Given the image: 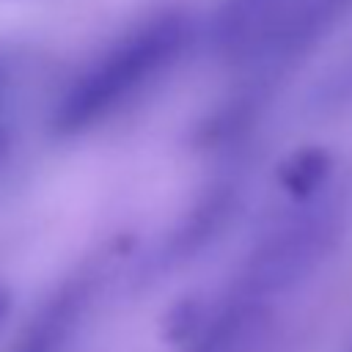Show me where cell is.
Returning a JSON list of instances; mask_svg holds the SVG:
<instances>
[{
    "label": "cell",
    "instance_id": "obj_3",
    "mask_svg": "<svg viewBox=\"0 0 352 352\" xmlns=\"http://www.w3.org/2000/svg\"><path fill=\"white\" fill-rule=\"evenodd\" d=\"M294 0H223L212 16V44L223 55L256 58Z\"/></svg>",
    "mask_w": 352,
    "mask_h": 352
},
{
    "label": "cell",
    "instance_id": "obj_9",
    "mask_svg": "<svg viewBox=\"0 0 352 352\" xmlns=\"http://www.w3.org/2000/svg\"><path fill=\"white\" fill-rule=\"evenodd\" d=\"M8 308H11V294L0 286V324H3V319H6V314H8Z\"/></svg>",
    "mask_w": 352,
    "mask_h": 352
},
{
    "label": "cell",
    "instance_id": "obj_2",
    "mask_svg": "<svg viewBox=\"0 0 352 352\" xmlns=\"http://www.w3.org/2000/svg\"><path fill=\"white\" fill-rule=\"evenodd\" d=\"M336 231V217L330 209L305 212L278 226L248 258L236 297L256 302L264 294L280 292L302 278L327 250Z\"/></svg>",
    "mask_w": 352,
    "mask_h": 352
},
{
    "label": "cell",
    "instance_id": "obj_5",
    "mask_svg": "<svg viewBox=\"0 0 352 352\" xmlns=\"http://www.w3.org/2000/svg\"><path fill=\"white\" fill-rule=\"evenodd\" d=\"M82 305V289H66L60 292L41 316L28 327L25 338L14 352H60L63 341L69 338Z\"/></svg>",
    "mask_w": 352,
    "mask_h": 352
},
{
    "label": "cell",
    "instance_id": "obj_1",
    "mask_svg": "<svg viewBox=\"0 0 352 352\" xmlns=\"http://www.w3.org/2000/svg\"><path fill=\"white\" fill-rule=\"evenodd\" d=\"M184 44L187 22L176 14L140 25L69 85L55 104L52 126L60 135H77L85 126L99 124L160 77L182 55Z\"/></svg>",
    "mask_w": 352,
    "mask_h": 352
},
{
    "label": "cell",
    "instance_id": "obj_6",
    "mask_svg": "<svg viewBox=\"0 0 352 352\" xmlns=\"http://www.w3.org/2000/svg\"><path fill=\"white\" fill-rule=\"evenodd\" d=\"M330 157L324 148H302L294 151L283 165H280V184L289 195L294 198H314V192L322 187V182L330 173Z\"/></svg>",
    "mask_w": 352,
    "mask_h": 352
},
{
    "label": "cell",
    "instance_id": "obj_8",
    "mask_svg": "<svg viewBox=\"0 0 352 352\" xmlns=\"http://www.w3.org/2000/svg\"><path fill=\"white\" fill-rule=\"evenodd\" d=\"M8 148H11V135H8V129H6V126H0V162L6 160Z\"/></svg>",
    "mask_w": 352,
    "mask_h": 352
},
{
    "label": "cell",
    "instance_id": "obj_4",
    "mask_svg": "<svg viewBox=\"0 0 352 352\" xmlns=\"http://www.w3.org/2000/svg\"><path fill=\"white\" fill-rule=\"evenodd\" d=\"M352 14V0H294L256 58L289 60L330 36Z\"/></svg>",
    "mask_w": 352,
    "mask_h": 352
},
{
    "label": "cell",
    "instance_id": "obj_7",
    "mask_svg": "<svg viewBox=\"0 0 352 352\" xmlns=\"http://www.w3.org/2000/svg\"><path fill=\"white\" fill-rule=\"evenodd\" d=\"M324 99L333 102V104H346L352 102V63H346L344 69H338L330 82H327V91H324Z\"/></svg>",
    "mask_w": 352,
    "mask_h": 352
}]
</instances>
